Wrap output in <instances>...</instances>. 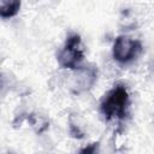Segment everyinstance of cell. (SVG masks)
I'll use <instances>...</instances> for the list:
<instances>
[{"mask_svg": "<svg viewBox=\"0 0 154 154\" xmlns=\"http://www.w3.org/2000/svg\"><path fill=\"white\" fill-rule=\"evenodd\" d=\"M8 154H10V153H8Z\"/></svg>", "mask_w": 154, "mask_h": 154, "instance_id": "11", "label": "cell"}, {"mask_svg": "<svg viewBox=\"0 0 154 154\" xmlns=\"http://www.w3.org/2000/svg\"><path fill=\"white\" fill-rule=\"evenodd\" d=\"M4 85V82H2V75L0 73V88Z\"/></svg>", "mask_w": 154, "mask_h": 154, "instance_id": "10", "label": "cell"}, {"mask_svg": "<svg viewBox=\"0 0 154 154\" xmlns=\"http://www.w3.org/2000/svg\"><path fill=\"white\" fill-rule=\"evenodd\" d=\"M17 120L19 122V124L26 123L34 130V132L37 134V135H41V134L46 132L49 129V120L45 116H42L40 113H36V112L20 114L17 118Z\"/></svg>", "mask_w": 154, "mask_h": 154, "instance_id": "5", "label": "cell"}, {"mask_svg": "<svg viewBox=\"0 0 154 154\" xmlns=\"http://www.w3.org/2000/svg\"><path fill=\"white\" fill-rule=\"evenodd\" d=\"M113 146L116 152H123L126 146V138H125V132L123 131L122 128H118L114 134H113Z\"/></svg>", "mask_w": 154, "mask_h": 154, "instance_id": "8", "label": "cell"}, {"mask_svg": "<svg viewBox=\"0 0 154 154\" xmlns=\"http://www.w3.org/2000/svg\"><path fill=\"white\" fill-rule=\"evenodd\" d=\"M72 78L70 90L73 95H81L90 91L99 79V69L95 64H82L71 71Z\"/></svg>", "mask_w": 154, "mask_h": 154, "instance_id": "4", "label": "cell"}, {"mask_svg": "<svg viewBox=\"0 0 154 154\" xmlns=\"http://www.w3.org/2000/svg\"><path fill=\"white\" fill-rule=\"evenodd\" d=\"M143 52L141 40L129 35H118L112 43V58L120 65H126L135 61Z\"/></svg>", "mask_w": 154, "mask_h": 154, "instance_id": "3", "label": "cell"}, {"mask_svg": "<svg viewBox=\"0 0 154 154\" xmlns=\"http://www.w3.org/2000/svg\"><path fill=\"white\" fill-rule=\"evenodd\" d=\"M131 105L130 93L124 83L114 84L101 99L100 112L106 122H120L129 116Z\"/></svg>", "mask_w": 154, "mask_h": 154, "instance_id": "1", "label": "cell"}, {"mask_svg": "<svg viewBox=\"0 0 154 154\" xmlns=\"http://www.w3.org/2000/svg\"><path fill=\"white\" fill-rule=\"evenodd\" d=\"M69 134L72 138L76 140H82L85 137V132L83 130V126L79 125L75 116H71L69 118Z\"/></svg>", "mask_w": 154, "mask_h": 154, "instance_id": "7", "label": "cell"}, {"mask_svg": "<svg viewBox=\"0 0 154 154\" xmlns=\"http://www.w3.org/2000/svg\"><path fill=\"white\" fill-rule=\"evenodd\" d=\"M22 7V2L17 0H0V18L11 19L16 17Z\"/></svg>", "mask_w": 154, "mask_h": 154, "instance_id": "6", "label": "cell"}, {"mask_svg": "<svg viewBox=\"0 0 154 154\" xmlns=\"http://www.w3.org/2000/svg\"><path fill=\"white\" fill-rule=\"evenodd\" d=\"M85 58V48L82 37L77 32H70L57 54L58 65L61 69L73 71L79 67Z\"/></svg>", "mask_w": 154, "mask_h": 154, "instance_id": "2", "label": "cell"}, {"mask_svg": "<svg viewBox=\"0 0 154 154\" xmlns=\"http://www.w3.org/2000/svg\"><path fill=\"white\" fill-rule=\"evenodd\" d=\"M77 154H101L100 141H95V142H91V143L84 146Z\"/></svg>", "mask_w": 154, "mask_h": 154, "instance_id": "9", "label": "cell"}]
</instances>
